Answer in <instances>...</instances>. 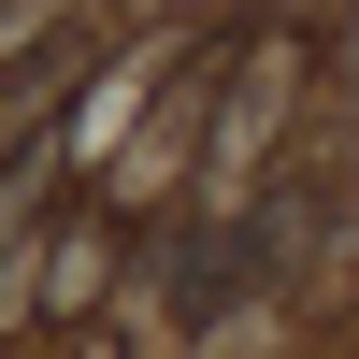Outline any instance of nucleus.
I'll return each mask as SVG.
<instances>
[{
    "instance_id": "obj_1",
    "label": "nucleus",
    "mask_w": 359,
    "mask_h": 359,
    "mask_svg": "<svg viewBox=\"0 0 359 359\" xmlns=\"http://www.w3.org/2000/svg\"><path fill=\"white\" fill-rule=\"evenodd\" d=\"M287 86H302V43H245V72H230V115H216V158H230V172H245L259 144H273Z\"/></svg>"
},
{
    "instance_id": "obj_2",
    "label": "nucleus",
    "mask_w": 359,
    "mask_h": 359,
    "mask_svg": "<svg viewBox=\"0 0 359 359\" xmlns=\"http://www.w3.org/2000/svg\"><path fill=\"white\" fill-rule=\"evenodd\" d=\"M101 273H115V230H101V216H72V230H57V245H43V273L15 287V316H57V302H86V287H101Z\"/></svg>"
},
{
    "instance_id": "obj_3",
    "label": "nucleus",
    "mask_w": 359,
    "mask_h": 359,
    "mask_svg": "<svg viewBox=\"0 0 359 359\" xmlns=\"http://www.w3.org/2000/svg\"><path fill=\"white\" fill-rule=\"evenodd\" d=\"M144 72H158V57H130L115 86H86V101H72V144H86V158H115V130H130V101H144Z\"/></svg>"
}]
</instances>
